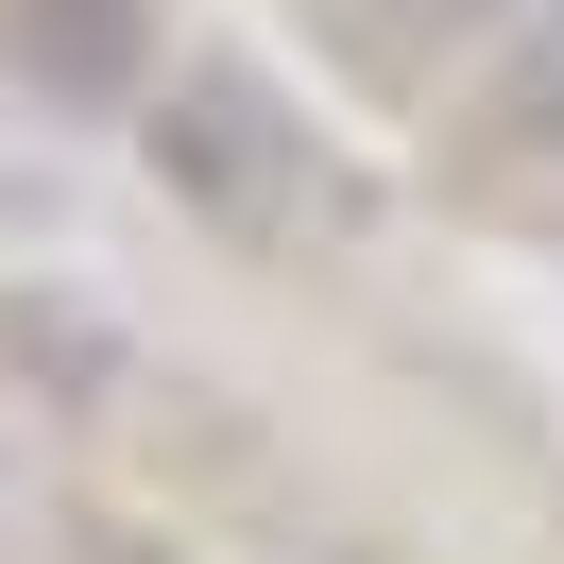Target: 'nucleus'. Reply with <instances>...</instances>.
<instances>
[{
  "mask_svg": "<svg viewBox=\"0 0 564 564\" xmlns=\"http://www.w3.org/2000/svg\"><path fill=\"white\" fill-rule=\"evenodd\" d=\"M513 120H530V138H564V35H547V52L513 69Z\"/></svg>",
  "mask_w": 564,
  "mask_h": 564,
  "instance_id": "nucleus-2",
  "label": "nucleus"
},
{
  "mask_svg": "<svg viewBox=\"0 0 564 564\" xmlns=\"http://www.w3.org/2000/svg\"><path fill=\"white\" fill-rule=\"evenodd\" d=\"M325 18H343L359 52H427V35H445V18H479V0H325Z\"/></svg>",
  "mask_w": 564,
  "mask_h": 564,
  "instance_id": "nucleus-1",
  "label": "nucleus"
}]
</instances>
